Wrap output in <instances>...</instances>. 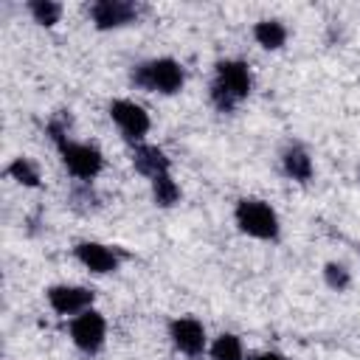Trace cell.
Instances as JSON below:
<instances>
[{"label":"cell","instance_id":"cell-1","mask_svg":"<svg viewBox=\"0 0 360 360\" xmlns=\"http://www.w3.org/2000/svg\"><path fill=\"white\" fill-rule=\"evenodd\" d=\"M253 93V73L250 65L242 59H219L214 65V79L208 87V98L217 112H233L248 96Z\"/></svg>","mask_w":360,"mask_h":360},{"label":"cell","instance_id":"cell-2","mask_svg":"<svg viewBox=\"0 0 360 360\" xmlns=\"http://www.w3.org/2000/svg\"><path fill=\"white\" fill-rule=\"evenodd\" d=\"M129 82L138 90L146 93H158V96H174L183 90L186 84V68L172 59V56H155V59H143L132 68Z\"/></svg>","mask_w":360,"mask_h":360},{"label":"cell","instance_id":"cell-3","mask_svg":"<svg viewBox=\"0 0 360 360\" xmlns=\"http://www.w3.org/2000/svg\"><path fill=\"white\" fill-rule=\"evenodd\" d=\"M233 222H236V228L245 236L259 239V242H278V236H281L278 211L267 200H259V197H242V200H236V205H233Z\"/></svg>","mask_w":360,"mask_h":360},{"label":"cell","instance_id":"cell-4","mask_svg":"<svg viewBox=\"0 0 360 360\" xmlns=\"http://www.w3.org/2000/svg\"><path fill=\"white\" fill-rule=\"evenodd\" d=\"M51 143L56 146L62 166L68 169V174L76 183H93L104 172V152L96 143L73 141L70 135H62V138H56Z\"/></svg>","mask_w":360,"mask_h":360},{"label":"cell","instance_id":"cell-5","mask_svg":"<svg viewBox=\"0 0 360 360\" xmlns=\"http://www.w3.org/2000/svg\"><path fill=\"white\" fill-rule=\"evenodd\" d=\"M107 115H110V121L115 124V129L121 132V138L127 143H132V146L146 143V135L152 129V118H149V112L138 101H132V98H112L107 104Z\"/></svg>","mask_w":360,"mask_h":360},{"label":"cell","instance_id":"cell-6","mask_svg":"<svg viewBox=\"0 0 360 360\" xmlns=\"http://www.w3.org/2000/svg\"><path fill=\"white\" fill-rule=\"evenodd\" d=\"M70 343L82 352V354H98L107 343V318L93 307V309H84L82 315L70 318Z\"/></svg>","mask_w":360,"mask_h":360},{"label":"cell","instance_id":"cell-7","mask_svg":"<svg viewBox=\"0 0 360 360\" xmlns=\"http://www.w3.org/2000/svg\"><path fill=\"white\" fill-rule=\"evenodd\" d=\"M73 259L84 270H90L93 276H107V273H115L121 267L127 253L115 245H104V242H96V239H82V242L73 245Z\"/></svg>","mask_w":360,"mask_h":360},{"label":"cell","instance_id":"cell-8","mask_svg":"<svg viewBox=\"0 0 360 360\" xmlns=\"http://www.w3.org/2000/svg\"><path fill=\"white\" fill-rule=\"evenodd\" d=\"M87 17L96 31H115V28L138 22L141 6L129 0H96L87 6Z\"/></svg>","mask_w":360,"mask_h":360},{"label":"cell","instance_id":"cell-9","mask_svg":"<svg viewBox=\"0 0 360 360\" xmlns=\"http://www.w3.org/2000/svg\"><path fill=\"white\" fill-rule=\"evenodd\" d=\"M45 301L59 318H76L84 309H93L96 292L82 284H51L45 290Z\"/></svg>","mask_w":360,"mask_h":360},{"label":"cell","instance_id":"cell-10","mask_svg":"<svg viewBox=\"0 0 360 360\" xmlns=\"http://www.w3.org/2000/svg\"><path fill=\"white\" fill-rule=\"evenodd\" d=\"M169 340L186 357H200L202 352H208V332H205L202 321H197L194 315L172 318L169 321Z\"/></svg>","mask_w":360,"mask_h":360},{"label":"cell","instance_id":"cell-11","mask_svg":"<svg viewBox=\"0 0 360 360\" xmlns=\"http://www.w3.org/2000/svg\"><path fill=\"white\" fill-rule=\"evenodd\" d=\"M278 160H281V172H284V177H290L292 183H309L312 174H315L312 155H309L307 146L298 143V141H290V143L281 149Z\"/></svg>","mask_w":360,"mask_h":360},{"label":"cell","instance_id":"cell-12","mask_svg":"<svg viewBox=\"0 0 360 360\" xmlns=\"http://www.w3.org/2000/svg\"><path fill=\"white\" fill-rule=\"evenodd\" d=\"M129 160H132V169L138 174H143L146 180H155V177L172 172L169 155L160 146H155V143H138V146H132V158Z\"/></svg>","mask_w":360,"mask_h":360},{"label":"cell","instance_id":"cell-13","mask_svg":"<svg viewBox=\"0 0 360 360\" xmlns=\"http://www.w3.org/2000/svg\"><path fill=\"white\" fill-rule=\"evenodd\" d=\"M287 37H290V31L281 20H259L253 25V39L264 51H281L287 45Z\"/></svg>","mask_w":360,"mask_h":360},{"label":"cell","instance_id":"cell-14","mask_svg":"<svg viewBox=\"0 0 360 360\" xmlns=\"http://www.w3.org/2000/svg\"><path fill=\"white\" fill-rule=\"evenodd\" d=\"M6 174H8L17 186H22V188H39V183H42L39 166H37L31 158H25V155H17V158L6 166Z\"/></svg>","mask_w":360,"mask_h":360},{"label":"cell","instance_id":"cell-15","mask_svg":"<svg viewBox=\"0 0 360 360\" xmlns=\"http://www.w3.org/2000/svg\"><path fill=\"white\" fill-rule=\"evenodd\" d=\"M208 357L211 360H245V346H242L239 335L222 332L208 343Z\"/></svg>","mask_w":360,"mask_h":360},{"label":"cell","instance_id":"cell-16","mask_svg":"<svg viewBox=\"0 0 360 360\" xmlns=\"http://www.w3.org/2000/svg\"><path fill=\"white\" fill-rule=\"evenodd\" d=\"M149 186H152V202H155L158 208H172V205L180 200V186H177V180L172 177V172H169V174H160V177H155V180H149Z\"/></svg>","mask_w":360,"mask_h":360},{"label":"cell","instance_id":"cell-17","mask_svg":"<svg viewBox=\"0 0 360 360\" xmlns=\"http://www.w3.org/2000/svg\"><path fill=\"white\" fill-rule=\"evenodd\" d=\"M68 202H70V208H73L76 214H96V211L101 208V197H98V191H96L90 183H76V186L70 188Z\"/></svg>","mask_w":360,"mask_h":360},{"label":"cell","instance_id":"cell-18","mask_svg":"<svg viewBox=\"0 0 360 360\" xmlns=\"http://www.w3.org/2000/svg\"><path fill=\"white\" fill-rule=\"evenodd\" d=\"M25 8L31 14V20L42 28H53L62 20V11H65L62 3H56V0H31Z\"/></svg>","mask_w":360,"mask_h":360},{"label":"cell","instance_id":"cell-19","mask_svg":"<svg viewBox=\"0 0 360 360\" xmlns=\"http://www.w3.org/2000/svg\"><path fill=\"white\" fill-rule=\"evenodd\" d=\"M323 284H326L329 290H335V292H346V290L352 287V273H349V267L340 264V262H326V264H323Z\"/></svg>","mask_w":360,"mask_h":360},{"label":"cell","instance_id":"cell-20","mask_svg":"<svg viewBox=\"0 0 360 360\" xmlns=\"http://www.w3.org/2000/svg\"><path fill=\"white\" fill-rule=\"evenodd\" d=\"M245 360H287V357H284L281 352H273V349H270V352H256V354H248Z\"/></svg>","mask_w":360,"mask_h":360},{"label":"cell","instance_id":"cell-21","mask_svg":"<svg viewBox=\"0 0 360 360\" xmlns=\"http://www.w3.org/2000/svg\"><path fill=\"white\" fill-rule=\"evenodd\" d=\"M357 174H360V166H357Z\"/></svg>","mask_w":360,"mask_h":360}]
</instances>
